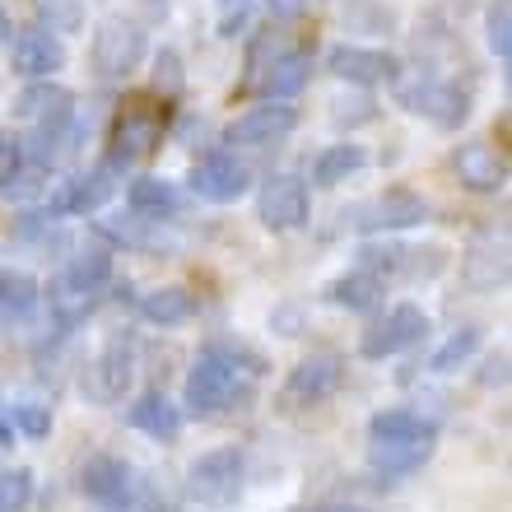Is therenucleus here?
<instances>
[{
	"label": "nucleus",
	"instance_id": "f257e3e1",
	"mask_svg": "<svg viewBox=\"0 0 512 512\" xmlns=\"http://www.w3.org/2000/svg\"><path fill=\"white\" fill-rule=\"evenodd\" d=\"M256 378L238 373L233 364L215 359V354H205L196 359V368L187 373V410L196 419H215V415H229V410H247L256 396L252 387Z\"/></svg>",
	"mask_w": 512,
	"mask_h": 512
},
{
	"label": "nucleus",
	"instance_id": "f03ea898",
	"mask_svg": "<svg viewBox=\"0 0 512 512\" xmlns=\"http://www.w3.org/2000/svg\"><path fill=\"white\" fill-rule=\"evenodd\" d=\"M243 494V452L215 447L187 466V499L201 508H233Z\"/></svg>",
	"mask_w": 512,
	"mask_h": 512
},
{
	"label": "nucleus",
	"instance_id": "7ed1b4c3",
	"mask_svg": "<svg viewBox=\"0 0 512 512\" xmlns=\"http://www.w3.org/2000/svg\"><path fill=\"white\" fill-rule=\"evenodd\" d=\"M163 112L168 108H154L149 98H131L122 112H117V122H112V140H108V168H131V163L149 159L163 140Z\"/></svg>",
	"mask_w": 512,
	"mask_h": 512
},
{
	"label": "nucleus",
	"instance_id": "20e7f679",
	"mask_svg": "<svg viewBox=\"0 0 512 512\" xmlns=\"http://www.w3.org/2000/svg\"><path fill=\"white\" fill-rule=\"evenodd\" d=\"M94 75L103 80H126L140 61H145V28L135 24V19H122V14H112L103 24L94 28Z\"/></svg>",
	"mask_w": 512,
	"mask_h": 512
},
{
	"label": "nucleus",
	"instance_id": "39448f33",
	"mask_svg": "<svg viewBox=\"0 0 512 512\" xmlns=\"http://www.w3.org/2000/svg\"><path fill=\"white\" fill-rule=\"evenodd\" d=\"M345 382V359L340 354H308L303 364L284 378L280 391V405L284 410H308V405H322L331 401Z\"/></svg>",
	"mask_w": 512,
	"mask_h": 512
},
{
	"label": "nucleus",
	"instance_id": "423d86ee",
	"mask_svg": "<svg viewBox=\"0 0 512 512\" xmlns=\"http://www.w3.org/2000/svg\"><path fill=\"white\" fill-rule=\"evenodd\" d=\"M191 191L201 196V201L210 205H233L238 196H247V187H252V173H247V163L238 159V154H229V149H210V154H201V159L191 163Z\"/></svg>",
	"mask_w": 512,
	"mask_h": 512
},
{
	"label": "nucleus",
	"instance_id": "0eeeda50",
	"mask_svg": "<svg viewBox=\"0 0 512 512\" xmlns=\"http://www.w3.org/2000/svg\"><path fill=\"white\" fill-rule=\"evenodd\" d=\"M80 489L98 503V508L126 512V508H135V489H140V480H135L131 461L112 457V452H94L80 471Z\"/></svg>",
	"mask_w": 512,
	"mask_h": 512
},
{
	"label": "nucleus",
	"instance_id": "6e6552de",
	"mask_svg": "<svg viewBox=\"0 0 512 512\" xmlns=\"http://www.w3.org/2000/svg\"><path fill=\"white\" fill-rule=\"evenodd\" d=\"M424 331H429L424 308H415V303H396V308H391L378 326H368V331H364L359 354H364V359H391V354L410 350L415 340H424Z\"/></svg>",
	"mask_w": 512,
	"mask_h": 512
},
{
	"label": "nucleus",
	"instance_id": "1a4fd4ad",
	"mask_svg": "<svg viewBox=\"0 0 512 512\" xmlns=\"http://www.w3.org/2000/svg\"><path fill=\"white\" fill-rule=\"evenodd\" d=\"M256 219L266 224L270 233H294L308 224V187L298 182L294 173L270 177L261 196H256Z\"/></svg>",
	"mask_w": 512,
	"mask_h": 512
},
{
	"label": "nucleus",
	"instance_id": "9d476101",
	"mask_svg": "<svg viewBox=\"0 0 512 512\" xmlns=\"http://www.w3.org/2000/svg\"><path fill=\"white\" fill-rule=\"evenodd\" d=\"M452 168H457V182L475 196H494V191L508 187V154L494 149L489 140H471L452 154Z\"/></svg>",
	"mask_w": 512,
	"mask_h": 512
},
{
	"label": "nucleus",
	"instance_id": "9b49d317",
	"mask_svg": "<svg viewBox=\"0 0 512 512\" xmlns=\"http://www.w3.org/2000/svg\"><path fill=\"white\" fill-rule=\"evenodd\" d=\"M294 126H298V108H294V103H261V108H247L243 117L229 126V145H238V149L280 145Z\"/></svg>",
	"mask_w": 512,
	"mask_h": 512
},
{
	"label": "nucleus",
	"instance_id": "f8f14e48",
	"mask_svg": "<svg viewBox=\"0 0 512 512\" xmlns=\"http://www.w3.org/2000/svg\"><path fill=\"white\" fill-rule=\"evenodd\" d=\"M326 70L336 80H350V84H391L396 80V56L391 52H378V47H359V42H340L326 52Z\"/></svg>",
	"mask_w": 512,
	"mask_h": 512
},
{
	"label": "nucleus",
	"instance_id": "ddd939ff",
	"mask_svg": "<svg viewBox=\"0 0 512 512\" xmlns=\"http://www.w3.org/2000/svg\"><path fill=\"white\" fill-rule=\"evenodd\" d=\"M131 373H135V345L126 331H117V336L103 345V354L94 359L84 387H89V396H98V401H122L126 387H131Z\"/></svg>",
	"mask_w": 512,
	"mask_h": 512
},
{
	"label": "nucleus",
	"instance_id": "4468645a",
	"mask_svg": "<svg viewBox=\"0 0 512 512\" xmlns=\"http://www.w3.org/2000/svg\"><path fill=\"white\" fill-rule=\"evenodd\" d=\"M359 215H364L359 219V229L396 233V229H415V224H424V219H429V201L410 187H391V191H382L373 205H364Z\"/></svg>",
	"mask_w": 512,
	"mask_h": 512
},
{
	"label": "nucleus",
	"instance_id": "2eb2a0df",
	"mask_svg": "<svg viewBox=\"0 0 512 512\" xmlns=\"http://www.w3.org/2000/svg\"><path fill=\"white\" fill-rule=\"evenodd\" d=\"M405 103H410V112L429 117V122L443 126V131H457V126L471 117V94H466L461 84H452V80L419 84V89H410V94H405Z\"/></svg>",
	"mask_w": 512,
	"mask_h": 512
},
{
	"label": "nucleus",
	"instance_id": "dca6fc26",
	"mask_svg": "<svg viewBox=\"0 0 512 512\" xmlns=\"http://www.w3.org/2000/svg\"><path fill=\"white\" fill-rule=\"evenodd\" d=\"M10 61L19 75H28V80H52L56 70L66 66V42L56 38V33H47L42 24H33L14 38Z\"/></svg>",
	"mask_w": 512,
	"mask_h": 512
},
{
	"label": "nucleus",
	"instance_id": "f3484780",
	"mask_svg": "<svg viewBox=\"0 0 512 512\" xmlns=\"http://www.w3.org/2000/svg\"><path fill=\"white\" fill-rule=\"evenodd\" d=\"M112 168L103 163V168H94V173H80L70 177V182H61V187L52 191V201H47V215H89V210H98V205L112 196Z\"/></svg>",
	"mask_w": 512,
	"mask_h": 512
},
{
	"label": "nucleus",
	"instance_id": "a211bd4d",
	"mask_svg": "<svg viewBox=\"0 0 512 512\" xmlns=\"http://www.w3.org/2000/svg\"><path fill=\"white\" fill-rule=\"evenodd\" d=\"M461 280L471 284L475 294L503 289V284H508V243H503V238H480V243H471V252L461 256Z\"/></svg>",
	"mask_w": 512,
	"mask_h": 512
},
{
	"label": "nucleus",
	"instance_id": "6ab92c4d",
	"mask_svg": "<svg viewBox=\"0 0 512 512\" xmlns=\"http://www.w3.org/2000/svg\"><path fill=\"white\" fill-rule=\"evenodd\" d=\"M312 80V56L308 52H280L270 56L261 70V94L266 103H289L294 94H303Z\"/></svg>",
	"mask_w": 512,
	"mask_h": 512
},
{
	"label": "nucleus",
	"instance_id": "aec40b11",
	"mask_svg": "<svg viewBox=\"0 0 512 512\" xmlns=\"http://www.w3.org/2000/svg\"><path fill=\"white\" fill-rule=\"evenodd\" d=\"M368 433H373V443H429V438H438V424L410 405H391V410H378L368 419Z\"/></svg>",
	"mask_w": 512,
	"mask_h": 512
},
{
	"label": "nucleus",
	"instance_id": "412c9836",
	"mask_svg": "<svg viewBox=\"0 0 512 512\" xmlns=\"http://www.w3.org/2000/svg\"><path fill=\"white\" fill-rule=\"evenodd\" d=\"M126 424L149 433V438H159V443H173L177 433H182V410H177L163 391H145V396L126 410Z\"/></svg>",
	"mask_w": 512,
	"mask_h": 512
},
{
	"label": "nucleus",
	"instance_id": "4be33fe9",
	"mask_svg": "<svg viewBox=\"0 0 512 512\" xmlns=\"http://www.w3.org/2000/svg\"><path fill=\"white\" fill-rule=\"evenodd\" d=\"M433 447H438V438H429V443H373L368 447V466H373V475H382V480H405V475L424 471V461L433 457Z\"/></svg>",
	"mask_w": 512,
	"mask_h": 512
},
{
	"label": "nucleus",
	"instance_id": "5701e85b",
	"mask_svg": "<svg viewBox=\"0 0 512 512\" xmlns=\"http://www.w3.org/2000/svg\"><path fill=\"white\" fill-rule=\"evenodd\" d=\"M382 294H387V284H382V275H373V270H345L340 280L326 284V303H336V308L345 312H373L382 303Z\"/></svg>",
	"mask_w": 512,
	"mask_h": 512
},
{
	"label": "nucleus",
	"instance_id": "b1692460",
	"mask_svg": "<svg viewBox=\"0 0 512 512\" xmlns=\"http://www.w3.org/2000/svg\"><path fill=\"white\" fill-rule=\"evenodd\" d=\"M42 303V289L24 270H0V326H24Z\"/></svg>",
	"mask_w": 512,
	"mask_h": 512
},
{
	"label": "nucleus",
	"instance_id": "393cba45",
	"mask_svg": "<svg viewBox=\"0 0 512 512\" xmlns=\"http://www.w3.org/2000/svg\"><path fill=\"white\" fill-rule=\"evenodd\" d=\"M126 205H131V215L163 219L182 210V191L173 182H163V177H135L131 187H126Z\"/></svg>",
	"mask_w": 512,
	"mask_h": 512
},
{
	"label": "nucleus",
	"instance_id": "a878e982",
	"mask_svg": "<svg viewBox=\"0 0 512 512\" xmlns=\"http://www.w3.org/2000/svg\"><path fill=\"white\" fill-rule=\"evenodd\" d=\"M191 312H196V294L182 284H168V289H154L140 298V317L149 326H182Z\"/></svg>",
	"mask_w": 512,
	"mask_h": 512
},
{
	"label": "nucleus",
	"instance_id": "bb28decb",
	"mask_svg": "<svg viewBox=\"0 0 512 512\" xmlns=\"http://www.w3.org/2000/svg\"><path fill=\"white\" fill-rule=\"evenodd\" d=\"M112 280V252H80V256H70V266L66 275L56 284H66V289H75V294H89L98 298V289Z\"/></svg>",
	"mask_w": 512,
	"mask_h": 512
},
{
	"label": "nucleus",
	"instance_id": "cd10ccee",
	"mask_svg": "<svg viewBox=\"0 0 512 512\" xmlns=\"http://www.w3.org/2000/svg\"><path fill=\"white\" fill-rule=\"evenodd\" d=\"M364 163H368L364 145H331L317 154V163H312V182H317V187H340V182L354 177Z\"/></svg>",
	"mask_w": 512,
	"mask_h": 512
},
{
	"label": "nucleus",
	"instance_id": "c85d7f7f",
	"mask_svg": "<svg viewBox=\"0 0 512 512\" xmlns=\"http://www.w3.org/2000/svg\"><path fill=\"white\" fill-rule=\"evenodd\" d=\"M163 219H145V215H135V219H112V224H98V229L108 233L112 243H126V247H163L168 243V233L159 229Z\"/></svg>",
	"mask_w": 512,
	"mask_h": 512
},
{
	"label": "nucleus",
	"instance_id": "c756f323",
	"mask_svg": "<svg viewBox=\"0 0 512 512\" xmlns=\"http://www.w3.org/2000/svg\"><path fill=\"white\" fill-rule=\"evenodd\" d=\"M480 350V326H461V331H452V336L433 350V359H429V368L433 373H457L471 354Z\"/></svg>",
	"mask_w": 512,
	"mask_h": 512
},
{
	"label": "nucleus",
	"instance_id": "7c9ffc66",
	"mask_svg": "<svg viewBox=\"0 0 512 512\" xmlns=\"http://www.w3.org/2000/svg\"><path fill=\"white\" fill-rule=\"evenodd\" d=\"M205 354H215V359L233 364L238 373H247V378H266V359H261L252 345H243V340H233V336H215L210 345H205Z\"/></svg>",
	"mask_w": 512,
	"mask_h": 512
},
{
	"label": "nucleus",
	"instance_id": "2f4dec72",
	"mask_svg": "<svg viewBox=\"0 0 512 512\" xmlns=\"http://www.w3.org/2000/svg\"><path fill=\"white\" fill-rule=\"evenodd\" d=\"M447 266L443 247H401V261H396V275L405 280H433L438 270Z\"/></svg>",
	"mask_w": 512,
	"mask_h": 512
},
{
	"label": "nucleus",
	"instance_id": "473e14b6",
	"mask_svg": "<svg viewBox=\"0 0 512 512\" xmlns=\"http://www.w3.org/2000/svg\"><path fill=\"white\" fill-rule=\"evenodd\" d=\"M182 84H187L182 56H177L173 47H163V52L154 56V94H159L163 103H177V98H182Z\"/></svg>",
	"mask_w": 512,
	"mask_h": 512
},
{
	"label": "nucleus",
	"instance_id": "72a5a7b5",
	"mask_svg": "<svg viewBox=\"0 0 512 512\" xmlns=\"http://www.w3.org/2000/svg\"><path fill=\"white\" fill-rule=\"evenodd\" d=\"M38 14L47 33H80V24H84L80 0H38Z\"/></svg>",
	"mask_w": 512,
	"mask_h": 512
},
{
	"label": "nucleus",
	"instance_id": "f704fd0d",
	"mask_svg": "<svg viewBox=\"0 0 512 512\" xmlns=\"http://www.w3.org/2000/svg\"><path fill=\"white\" fill-rule=\"evenodd\" d=\"M485 42L489 52L499 56V61H508L512 56V14H508V0H494L485 14Z\"/></svg>",
	"mask_w": 512,
	"mask_h": 512
},
{
	"label": "nucleus",
	"instance_id": "c9c22d12",
	"mask_svg": "<svg viewBox=\"0 0 512 512\" xmlns=\"http://www.w3.org/2000/svg\"><path fill=\"white\" fill-rule=\"evenodd\" d=\"M28 499H33V471L28 466L0 471V512H24Z\"/></svg>",
	"mask_w": 512,
	"mask_h": 512
},
{
	"label": "nucleus",
	"instance_id": "e433bc0d",
	"mask_svg": "<svg viewBox=\"0 0 512 512\" xmlns=\"http://www.w3.org/2000/svg\"><path fill=\"white\" fill-rule=\"evenodd\" d=\"M10 429H19V433H24V438H33V443H42V438L52 433V410H47V405H33V401L14 405Z\"/></svg>",
	"mask_w": 512,
	"mask_h": 512
},
{
	"label": "nucleus",
	"instance_id": "4c0bfd02",
	"mask_svg": "<svg viewBox=\"0 0 512 512\" xmlns=\"http://www.w3.org/2000/svg\"><path fill=\"white\" fill-rule=\"evenodd\" d=\"M373 98H336V122L350 126V122H373Z\"/></svg>",
	"mask_w": 512,
	"mask_h": 512
},
{
	"label": "nucleus",
	"instance_id": "58836bf2",
	"mask_svg": "<svg viewBox=\"0 0 512 512\" xmlns=\"http://www.w3.org/2000/svg\"><path fill=\"white\" fill-rule=\"evenodd\" d=\"M252 0H219V10H224V38H238V24H243V14Z\"/></svg>",
	"mask_w": 512,
	"mask_h": 512
},
{
	"label": "nucleus",
	"instance_id": "ea45409f",
	"mask_svg": "<svg viewBox=\"0 0 512 512\" xmlns=\"http://www.w3.org/2000/svg\"><path fill=\"white\" fill-rule=\"evenodd\" d=\"M24 163V149H19V140H10V135H0V177H10L14 168Z\"/></svg>",
	"mask_w": 512,
	"mask_h": 512
},
{
	"label": "nucleus",
	"instance_id": "a19ab883",
	"mask_svg": "<svg viewBox=\"0 0 512 512\" xmlns=\"http://www.w3.org/2000/svg\"><path fill=\"white\" fill-rule=\"evenodd\" d=\"M480 382H485V387H503V382H508V354H494L485 364V373H480Z\"/></svg>",
	"mask_w": 512,
	"mask_h": 512
},
{
	"label": "nucleus",
	"instance_id": "79ce46f5",
	"mask_svg": "<svg viewBox=\"0 0 512 512\" xmlns=\"http://www.w3.org/2000/svg\"><path fill=\"white\" fill-rule=\"evenodd\" d=\"M303 5H308V0H266L270 19H298V14H303Z\"/></svg>",
	"mask_w": 512,
	"mask_h": 512
},
{
	"label": "nucleus",
	"instance_id": "37998d69",
	"mask_svg": "<svg viewBox=\"0 0 512 512\" xmlns=\"http://www.w3.org/2000/svg\"><path fill=\"white\" fill-rule=\"evenodd\" d=\"M14 443V429H10V419L0 415V447H10Z\"/></svg>",
	"mask_w": 512,
	"mask_h": 512
},
{
	"label": "nucleus",
	"instance_id": "c03bdc74",
	"mask_svg": "<svg viewBox=\"0 0 512 512\" xmlns=\"http://www.w3.org/2000/svg\"><path fill=\"white\" fill-rule=\"evenodd\" d=\"M10 38V19H5V10H0V42Z\"/></svg>",
	"mask_w": 512,
	"mask_h": 512
},
{
	"label": "nucleus",
	"instance_id": "a18cd8bd",
	"mask_svg": "<svg viewBox=\"0 0 512 512\" xmlns=\"http://www.w3.org/2000/svg\"><path fill=\"white\" fill-rule=\"evenodd\" d=\"M326 512H354V508H326Z\"/></svg>",
	"mask_w": 512,
	"mask_h": 512
}]
</instances>
